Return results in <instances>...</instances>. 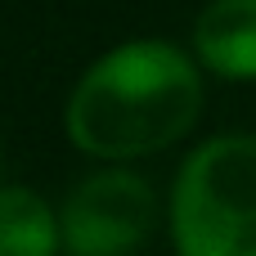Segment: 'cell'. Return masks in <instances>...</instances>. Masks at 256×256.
I'll return each mask as SVG.
<instances>
[{
  "label": "cell",
  "instance_id": "cell-1",
  "mask_svg": "<svg viewBox=\"0 0 256 256\" xmlns=\"http://www.w3.org/2000/svg\"><path fill=\"white\" fill-rule=\"evenodd\" d=\"M207 108V72L166 36H130L104 50L63 104V130L76 153L104 166H130L194 135Z\"/></svg>",
  "mask_w": 256,
  "mask_h": 256
},
{
  "label": "cell",
  "instance_id": "cell-2",
  "mask_svg": "<svg viewBox=\"0 0 256 256\" xmlns=\"http://www.w3.org/2000/svg\"><path fill=\"white\" fill-rule=\"evenodd\" d=\"M176 256H256V135L220 130L198 140L166 194Z\"/></svg>",
  "mask_w": 256,
  "mask_h": 256
},
{
  "label": "cell",
  "instance_id": "cell-3",
  "mask_svg": "<svg viewBox=\"0 0 256 256\" xmlns=\"http://www.w3.org/2000/svg\"><path fill=\"white\" fill-rule=\"evenodd\" d=\"M162 220V198L130 166H99L58 202L63 256H135Z\"/></svg>",
  "mask_w": 256,
  "mask_h": 256
},
{
  "label": "cell",
  "instance_id": "cell-4",
  "mask_svg": "<svg viewBox=\"0 0 256 256\" xmlns=\"http://www.w3.org/2000/svg\"><path fill=\"white\" fill-rule=\"evenodd\" d=\"M189 54L207 76L256 81V0H207L189 27Z\"/></svg>",
  "mask_w": 256,
  "mask_h": 256
},
{
  "label": "cell",
  "instance_id": "cell-5",
  "mask_svg": "<svg viewBox=\"0 0 256 256\" xmlns=\"http://www.w3.org/2000/svg\"><path fill=\"white\" fill-rule=\"evenodd\" d=\"M0 256H63L58 207L32 184H0Z\"/></svg>",
  "mask_w": 256,
  "mask_h": 256
},
{
  "label": "cell",
  "instance_id": "cell-6",
  "mask_svg": "<svg viewBox=\"0 0 256 256\" xmlns=\"http://www.w3.org/2000/svg\"><path fill=\"white\" fill-rule=\"evenodd\" d=\"M0 166H4V158H0ZM0 184H4V180H0Z\"/></svg>",
  "mask_w": 256,
  "mask_h": 256
}]
</instances>
